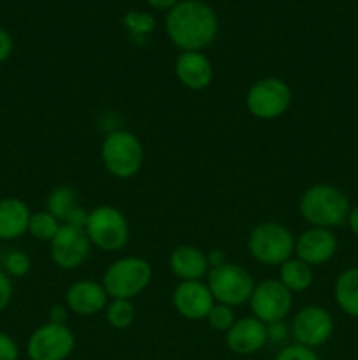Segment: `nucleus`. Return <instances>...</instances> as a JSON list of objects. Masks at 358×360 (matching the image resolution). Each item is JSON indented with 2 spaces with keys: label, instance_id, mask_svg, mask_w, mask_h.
Returning a JSON list of instances; mask_svg holds the SVG:
<instances>
[{
  "label": "nucleus",
  "instance_id": "obj_1",
  "mask_svg": "<svg viewBox=\"0 0 358 360\" xmlns=\"http://www.w3.org/2000/svg\"><path fill=\"white\" fill-rule=\"evenodd\" d=\"M171 41L183 51H202L218 35V18L202 0H179L165 20Z\"/></svg>",
  "mask_w": 358,
  "mask_h": 360
},
{
  "label": "nucleus",
  "instance_id": "obj_2",
  "mask_svg": "<svg viewBox=\"0 0 358 360\" xmlns=\"http://www.w3.org/2000/svg\"><path fill=\"white\" fill-rule=\"evenodd\" d=\"M300 214L312 227L329 229L343 225L350 217V200L337 186L314 185L300 197Z\"/></svg>",
  "mask_w": 358,
  "mask_h": 360
},
{
  "label": "nucleus",
  "instance_id": "obj_3",
  "mask_svg": "<svg viewBox=\"0 0 358 360\" xmlns=\"http://www.w3.org/2000/svg\"><path fill=\"white\" fill-rule=\"evenodd\" d=\"M151 276H153V271L146 260L139 257H125L109 266L104 274L102 287L105 288L109 297L130 301L146 290Z\"/></svg>",
  "mask_w": 358,
  "mask_h": 360
},
{
  "label": "nucleus",
  "instance_id": "obj_4",
  "mask_svg": "<svg viewBox=\"0 0 358 360\" xmlns=\"http://www.w3.org/2000/svg\"><path fill=\"white\" fill-rule=\"evenodd\" d=\"M144 151L140 141L126 130H116L102 143V162L114 178L126 179L139 172Z\"/></svg>",
  "mask_w": 358,
  "mask_h": 360
},
{
  "label": "nucleus",
  "instance_id": "obj_5",
  "mask_svg": "<svg viewBox=\"0 0 358 360\" xmlns=\"http://www.w3.org/2000/svg\"><path fill=\"white\" fill-rule=\"evenodd\" d=\"M249 253L265 266H281L291 257L295 241L291 232L276 221L256 225L248 239Z\"/></svg>",
  "mask_w": 358,
  "mask_h": 360
},
{
  "label": "nucleus",
  "instance_id": "obj_6",
  "mask_svg": "<svg viewBox=\"0 0 358 360\" xmlns=\"http://www.w3.org/2000/svg\"><path fill=\"white\" fill-rule=\"evenodd\" d=\"M207 287H209L214 301L232 308V306L244 304L251 299L255 281L244 267L227 262L209 271Z\"/></svg>",
  "mask_w": 358,
  "mask_h": 360
},
{
  "label": "nucleus",
  "instance_id": "obj_7",
  "mask_svg": "<svg viewBox=\"0 0 358 360\" xmlns=\"http://www.w3.org/2000/svg\"><path fill=\"white\" fill-rule=\"evenodd\" d=\"M86 236L104 252H118L128 243L130 229L121 211L112 206H98L88 214Z\"/></svg>",
  "mask_w": 358,
  "mask_h": 360
},
{
  "label": "nucleus",
  "instance_id": "obj_8",
  "mask_svg": "<svg viewBox=\"0 0 358 360\" xmlns=\"http://www.w3.org/2000/svg\"><path fill=\"white\" fill-rule=\"evenodd\" d=\"M290 104V86L277 77H265V79L256 81L246 95L248 111L260 120L279 118L288 111Z\"/></svg>",
  "mask_w": 358,
  "mask_h": 360
},
{
  "label": "nucleus",
  "instance_id": "obj_9",
  "mask_svg": "<svg viewBox=\"0 0 358 360\" xmlns=\"http://www.w3.org/2000/svg\"><path fill=\"white\" fill-rule=\"evenodd\" d=\"M76 338L65 323H46L34 330L27 343L30 360H65L72 354Z\"/></svg>",
  "mask_w": 358,
  "mask_h": 360
},
{
  "label": "nucleus",
  "instance_id": "obj_10",
  "mask_svg": "<svg viewBox=\"0 0 358 360\" xmlns=\"http://www.w3.org/2000/svg\"><path fill=\"white\" fill-rule=\"evenodd\" d=\"M249 304L255 319L269 326L286 319L293 304V295L279 280H265L255 287Z\"/></svg>",
  "mask_w": 358,
  "mask_h": 360
},
{
  "label": "nucleus",
  "instance_id": "obj_11",
  "mask_svg": "<svg viewBox=\"0 0 358 360\" xmlns=\"http://www.w3.org/2000/svg\"><path fill=\"white\" fill-rule=\"evenodd\" d=\"M333 333V320L326 309L319 306H307L295 315L291 323L297 345L307 348H316L325 345Z\"/></svg>",
  "mask_w": 358,
  "mask_h": 360
},
{
  "label": "nucleus",
  "instance_id": "obj_12",
  "mask_svg": "<svg viewBox=\"0 0 358 360\" xmlns=\"http://www.w3.org/2000/svg\"><path fill=\"white\" fill-rule=\"evenodd\" d=\"M90 253V238L84 229L60 225V231L51 241V257L62 269H76Z\"/></svg>",
  "mask_w": 358,
  "mask_h": 360
},
{
  "label": "nucleus",
  "instance_id": "obj_13",
  "mask_svg": "<svg viewBox=\"0 0 358 360\" xmlns=\"http://www.w3.org/2000/svg\"><path fill=\"white\" fill-rule=\"evenodd\" d=\"M174 308L188 320L207 319L214 306V297L209 287L200 280L181 281L174 290Z\"/></svg>",
  "mask_w": 358,
  "mask_h": 360
},
{
  "label": "nucleus",
  "instance_id": "obj_14",
  "mask_svg": "<svg viewBox=\"0 0 358 360\" xmlns=\"http://www.w3.org/2000/svg\"><path fill=\"white\" fill-rule=\"evenodd\" d=\"M267 341V326L255 316L235 320L227 333V347L237 355L256 354Z\"/></svg>",
  "mask_w": 358,
  "mask_h": 360
},
{
  "label": "nucleus",
  "instance_id": "obj_15",
  "mask_svg": "<svg viewBox=\"0 0 358 360\" xmlns=\"http://www.w3.org/2000/svg\"><path fill=\"white\" fill-rule=\"evenodd\" d=\"M336 250L337 239L329 229H309L295 243V252L298 259L307 266H319V264L329 262L336 255Z\"/></svg>",
  "mask_w": 358,
  "mask_h": 360
},
{
  "label": "nucleus",
  "instance_id": "obj_16",
  "mask_svg": "<svg viewBox=\"0 0 358 360\" xmlns=\"http://www.w3.org/2000/svg\"><path fill=\"white\" fill-rule=\"evenodd\" d=\"M107 292L102 285L84 280L77 281L67 290L65 302L67 308L76 313V315L91 316L107 308Z\"/></svg>",
  "mask_w": 358,
  "mask_h": 360
},
{
  "label": "nucleus",
  "instance_id": "obj_17",
  "mask_svg": "<svg viewBox=\"0 0 358 360\" xmlns=\"http://www.w3.org/2000/svg\"><path fill=\"white\" fill-rule=\"evenodd\" d=\"M175 76L190 90H204L213 81V65L200 51H183L175 60Z\"/></svg>",
  "mask_w": 358,
  "mask_h": 360
},
{
  "label": "nucleus",
  "instance_id": "obj_18",
  "mask_svg": "<svg viewBox=\"0 0 358 360\" xmlns=\"http://www.w3.org/2000/svg\"><path fill=\"white\" fill-rule=\"evenodd\" d=\"M48 211L58 221H65L63 225H72L77 229L86 227L90 214L77 204V193L69 186H58L49 193Z\"/></svg>",
  "mask_w": 358,
  "mask_h": 360
},
{
  "label": "nucleus",
  "instance_id": "obj_19",
  "mask_svg": "<svg viewBox=\"0 0 358 360\" xmlns=\"http://www.w3.org/2000/svg\"><path fill=\"white\" fill-rule=\"evenodd\" d=\"M171 269L172 273L183 281H193L200 280L207 274V255L200 252L195 246H178L174 252L171 253Z\"/></svg>",
  "mask_w": 358,
  "mask_h": 360
},
{
  "label": "nucleus",
  "instance_id": "obj_20",
  "mask_svg": "<svg viewBox=\"0 0 358 360\" xmlns=\"http://www.w3.org/2000/svg\"><path fill=\"white\" fill-rule=\"evenodd\" d=\"M30 210L20 199L0 200V239H16L28 231L30 224Z\"/></svg>",
  "mask_w": 358,
  "mask_h": 360
},
{
  "label": "nucleus",
  "instance_id": "obj_21",
  "mask_svg": "<svg viewBox=\"0 0 358 360\" xmlns=\"http://www.w3.org/2000/svg\"><path fill=\"white\" fill-rule=\"evenodd\" d=\"M336 301L346 315L358 319V269H347L337 278Z\"/></svg>",
  "mask_w": 358,
  "mask_h": 360
},
{
  "label": "nucleus",
  "instance_id": "obj_22",
  "mask_svg": "<svg viewBox=\"0 0 358 360\" xmlns=\"http://www.w3.org/2000/svg\"><path fill=\"white\" fill-rule=\"evenodd\" d=\"M279 281L290 292L307 290L312 283L311 266L302 262L300 259H288L286 262L281 264Z\"/></svg>",
  "mask_w": 358,
  "mask_h": 360
},
{
  "label": "nucleus",
  "instance_id": "obj_23",
  "mask_svg": "<svg viewBox=\"0 0 358 360\" xmlns=\"http://www.w3.org/2000/svg\"><path fill=\"white\" fill-rule=\"evenodd\" d=\"M60 231V221L53 217L49 211H41L30 217V224H28V232L34 236L39 241H53L56 232Z\"/></svg>",
  "mask_w": 358,
  "mask_h": 360
},
{
  "label": "nucleus",
  "instance_id": "obj_24",
  "mask_svg": "<svg viewBox=\"0 0 358 360\" xmlns=\"http://www.w3.org/2000/svg\"><path fill=\"white\" fill-rule=\"evenodd\" d=\"M133 319H135V309H133L132 302L126 299H114L107 306V322L114 329H126L132 326Z\"/></svg>",
  "mask_w": 358,
  "mask_h": 360
},
{
  "label": "nucleus",
  "instance_id": "obj_25",
  "mask_svg": "<svg viewBox=\"0 0 358 360\" xmlns=\"http://www.w3.org/2000/svg\"><path fill=\"white\" fill-rule=\"evenodd\" d=\"M207 322L213 327L214 330H220V333H228L232 326L235 323V315L234 309L227 304H214L213 309L207 315Z\"/></svg>",
  "mask_w": 358,
  "mask_h": 360
},
{
  "label": "nucleus",
  "instance_id": "obj_26",
  "mask_svg": "<svg viewBox=\"0 0 358 360\" xmlns=\"http://www.w3.org/2000/svg\"><path fill=\"white\" fill-rule=\"evenodd\" d=\"M4 266H6L7 273L20 278V276H25V274L30 271L32 262H30V257H28L27 253L20 252V250H13V252L7 253Z\"/></svg>",
  "mask_w": 358,
  "mask_h": 360
},
{
  "label": "nucleus",
  "instance_id": "obj_27",
  "mask_svg": "<svg viewBox=\"0 0 358 360\" xmlns=\"http://www.w3.org/2000/svg\"><path fill=\"white\" fill-rule=\"evenodd\" d=\"M123 23L133 32V34H147L154 28V18L140 11H132L123 18Z\"/></svg>",
  "mask_w": 358,
  "mask_h": 360
},
{
  "label": "nucleus",
  "instance_id": "obj_28",
  "mask_svg": "<svg viewBox=\"0 0 358 360\" xmlns=\"http://www.w3.org/2000/svg\"><path fill=\"white\" fill-rule=\"evenodd\" d=\"M274 360H319V357L312 348L295 343L290 345V347H284Z\"/></svg>",
  "mask_w": 358,
  "mask_h": 360
},
{
  "label": "nucleus",
  "instance_id": "obj_29",
  "mask_svg": "<svg viewBox=\"0 0 358 360\" xmlns=\"http://www.w3.org/2000/svg\"><path fill=\"white\" fill-rule=\"evenodd\" d=\"M20 357V350L18 345L9 334L0 333V360H18Z\"/></svg>",
  "mask_w": 358,
  "mask_h": 360
},
{
  "label": "nucleus",
  "instance_id": "obj_30",
  "mask_svg": "<svg viewBox=\"0 0 358 360\" xmlns=\"http://www.w3.org/2000/svg\"><path fill=\"white\" fill-rule=\"evenodd\" d=\"M267 340L272 343H283L288 340V327L284 322H274L267 326Z\"/></svg>",
  "mask_w": 358,
  "mask_h": 360
},
{
  "label": "nucleus",
  "instance_id": "obj_31",
  "mask_svg": "<svg viewBox=\"0 0 358 360\" xmlns=\"http://www.w3.org/2000/svg\"><path fill=\"white\" fill-rule=\"evenodd\" d=\"M11 299H13V285H11V280L7 278V274H4L0 271V313L9 306Z\"/></svg>",
  "mask_w": 358,
  "mask_h": 360
},
{
  "label": "nucleus",
  "instance_id": "obj_32",
  "mask_svg": "<svg viewBox=\"0 0 358 360\" xmlns=\"http://www.w3.org/2000/svg\"><path fill=\"white\" fill-rule=\"evenodd\" d=\"M11 51H13V39L4 28H0V63L9 58Z\"/></svg>",
  "mask_w": 358,
  "mask_h": 360
},
{
  "label": "nucleus",
  "instance_id": "obj_33",
  "mask_svg": "<svg viewBox=\"0 0 358 360\" xmlns=\"http://www.w3.org/2000/svg\"><path fill=\"white\" fill-rule=\"evenodd\" d=\"M49 322L51 323H65L67 322V309L62 306H55L49 311Z\"/></svg>",
  "mask_w": 358,
  "mask_h": 360
},
{
  "label": "nucleus",
  "instance_id": "obj_34",
  "mask_svg": "<svg viewBox=\"0 0 358 360\" xmlns=\"http://www.w3.org/2000/svg\"><path fill=\"white\" fill-rule=\"evenodd\" d=\"M207 262H209L211 267L223 266V264H227V257H225V253L221 252V250H213V252H209V255H207Z\"/></svg>",
  "mask_w": 358,
  "mask_h": 360
},
{
  "label": "nucleus",
  "instance_id": "obj_35",
  "mask_svg": "<svg viewBox=\"0 0 358 360\" xmlns=\"http://www.w3.org/2000/svg\"><path fill=\"white\" fill-rule=\"evenodd\" d=\"M146 2L157 9H172L179 0H146Z\"/></svg>",
  "mask_w": 358,
  "mask_h": 360
},
{
  "label": "nucleus",
  "instance_id": "obj_36",
  "mask_svg": "<svg viewBox=\"0 0 358 360\" xmlns=\"http://www.w3.org/2000/svg\"><path fill=\"white\" fill-rule=\"evenodd\" d=\"M347 224H350L353 234L358 238V206L354 210L350 211V217H347Z\"/></svg>",
  "mask_w": 358,
  "mask_h": 360
}]
</instances>
